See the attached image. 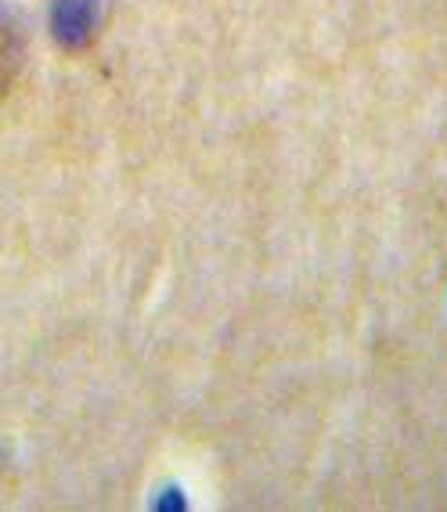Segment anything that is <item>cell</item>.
<instances>
[{"mask_svg": "<svg viewBox=\"0 0 447 512\" xmlns=\"http://www.w3.org/2000/svg\"><path fill=\"white\" fill-rule=\"evenodd\" d=\"M98 29V0H55V37L65 47H83Z\"/></svg>", "mask_w": 447, "mask_h": 512, "instance_id": "obj_1", "label": "cell"}, {"mask_svg": "<svg viewBox=\"0 0 447 512\" xmlns=\"http://www.w3.org/2000/svg\"><path fill=\"white\" fill-rule=\"evenodd\" d=\"M11 69H15V40H11L8 26L0 22V91H4Z\"/></svg>", "mask_w": 447, "mask_h": 512, "instance_id": "obj_2", "label": "cell"}]
</instances>
